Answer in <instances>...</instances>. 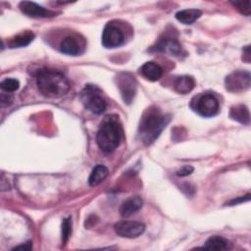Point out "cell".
<instances>
[{"mask_svg":"<svg viewBox=\"0 0 251 251\" xmlns=\"http://www.w3.org/2000/svg\"><path fill=\"white\" fill-rule=\"evenodd\" d=\"M192 172H193V167H191L189 165H186V166H183L182 168H180L179 170L176 171V176H186L190 175Z\"/></svg>","mask_w":251,"mask_h":251,"instance_id":"cell-24","label":"cell"},{"mask_svg":"<svg viewBox=\"0 0 251 251\" xmlns=\"http://www.w3.org/2000/svg\"><path fill=\"white\" fill-rule=\"evenodd\" d=\"M32 248V245H31V242H26L25 244H22V245H19V246H16L13 248V250H19V249H24V250H29Z\"/></svg>","mask_w":251,"mask_h":251,"instance_id":"cell-27","label":"cell"},{"mask_svg":"<svg viewBox=\"0 0 251 251\" xmlns=\"http://www.w3.org/2000/svg\"><path fill=\"white\" fill-rule=\"evenodd\" d=\"M250 196V194H247V195H245V197H240V198H238V199H234V200H232L230 203H229V205H235V204H237V203H239V202H244V201H248L249 200V197Z\"/></svg>","mask_w":251,"mask_h":251,"instance_id":"cell-28","label":"cell"},{"mask_svg":"<svg viewBox=\"0 0 251 251\" xmlns=\"http://www.w3.org/2000/svg\"><path fill=\"white\" fill-rule=\"evenodd\" d=\"M140 74L150 81H156L160 79L163 75V69L160 65L154 62H146L140 68Z\"/></svg>","mask_w":251,"mask_h":251,"instance_id":"cell-14","label":"cell"},{"mask_svg":"<svg viewBox=\"0 0 251 251\" xmlns=\"http://www.w3.org/2000/svg\"><path fill=\"white\" fill-rule=\"evenodd\" d=\"M231 247V243L222 236H212L207 239L203 248L210 250H227Z\"/></svg>","mask_w":251,"mask_h":251,"instance_id":"cell-18","label":"cell"},{"mask_svg":"<svg viewBox=\"0 0 251 251\" xmlns=\"http://www.w3.org/2000/svg\"><path fill=\"white\" fill-rule=\"evenodd\" d=\"M243 55L244 56H242V59L246 63H249L250 62V49H249V46H245V48L243 49Z\"/></svg>","mask_w":251,"mask_h":251,"instance_id":"cell-26","label":"cell"},{"mask_svg":"<svg viewBox=\"0 0 251 251\" xmlns=\"http://www.w3.org/2000/svg\"><path fill=\"white\" fill-rule=\"evenodd\" d=\"M202 12L198 9H185L176 13V19L183 25H191L200 18Z\"/></svg>","mask_w":251,"mask_h":251,"instance_id":"cell-16","label":"cell"},{"mask_svg":"<svg viewBox=\"0 0 251 251\" xmlns=\"http://www.w3.org/2000/svg\"><path fill=\"white\" fill-rule=\"evenodd\" d=\"M229 117L232 120L237 121L240 124H244V125H248L250 122L249 111L245 105H236L231 107L229 112Z\"/></svg>","mask_w":251,"mask_h":251,"instance_id":"cell-17","label":"cell"},{"mask_svg":"<svg viewBox=\"0 0 251 251\" xmlns=\"http://www.w3.org/2000/svg\"><path fill=\"white\" fill-rule=\"evenodd\" d=\"M195 86V80L191 75H180L176 78L174 82L175 90L179 94H186L190 92Z\"/></svg>","mask_w":251,"mask_h":251,"instance_id":"cell-15","label":"cell"},{"mask_svg":"<svg viewBox=\"0 0 251 251\" xmlns=\"http://www.w3.org/2000/svg\"><path fill=\"white\" fill-rule=\"evenodd\" d=\"M34 38V34L30 31H25L18 35H16L14 38L11 39L9 42V46L11 48H19V47H25L28 45Z\"/></svg>","mask_w":251,"mask_h":251,"instance_id":"cell-20","label":"cell"},{"mask_svg":"<svg viewBox=\"0 0 251 251\" xmlns=\"http://www.w3.org/2000/svg\"><path fill=\"white\" fill-rule=\"evenodd\" d=\"M0 86L4 91L13 92V91H16L17 89H19L20 82L16 78H5L4 80L1 81Z\"/></svg>","mask_w":251,"mask_h":251,"instance_id":"cell-21","label":"cell"},{"mask_svg":"<svg viewBox=\"0 0 251 251\" xmlns=\"http://www.w3.org/2000/svg\"><path fill=\"white\" fill-rule=\"evenodd\" d=\"M123 139V127L117 117L110 116L100 125L96 134L98 147L106 153L114 151Z\"/></svg>","mask_w":251,"mask_h":251,"instance_id":"cell-3","label":"cell"},{"mask_svg":"<svg viewBox=\"0 0 251 251\" xmlns=\"http://www.w3.org/2000/svg\"><path fill=\"white\" fill-rule=\"evenodd\" d=\"M143 205V200L139 196H131L125 200L120 207V213L122 217L127 218L132 214L136 213L141 209Z\"/></svg>","mask_w":251,"mask_h":251,"instance_id":"cell-13","label":"cell"},{"mask_svg":"<svg viewBox=\"0 0 251 251\" xmlns=\"http://www.w3.org/2000/svg\"><path fill=\"white\" fill-rule=\"evenodd\" d=\"M36 85L39 92L48 98H60L71 88L70 81L63 73L48 68L38 70Z\"/></svg>","mask_w":251,"mask_h":251,"instance_id":"cell-1","label":"cell"},{"mask_svg":"<svg viewBox=\"0 0 251 251\" xmlns=\"http://www.w3.org/2000/svg\"><path fill=\"white\" fill-rule=\"evenodd\" d=\"M72 218L68 217L66 219H64L63 223H62V242L66 243L72 233Z\"/></svg>","mask_w":251,"mask_h":251,"instance_id":"cell-22","label":"cell"},{"mask_svg":"<svg viewBox=\"0 0 251 251\" xmlns=\"http://www.w3.org/2000/svg\"><path fill=\"white\" fill-rule=\"evenodd\" d=\"M170 122V117L163 115L161 111L151 106L144 111L138 126V136L140 140L148 145L154 142Z\"/></svg>","mask_w":251,"mask_h":251,"instance_id":"cell-2","label":"cell"},{"mask_svg":"<svg viewBox=\"0 0 251 251\" xmlns=\"http://www.w3.org/2000/svg\"><path fill=\"white\" fill-rule=\"evenodd\" d=\"M80 100L83 106L93 114H102L107 108V102L102 92L95 85H85L80 93Z\"/></svg>","mask_w":251,"mask_h":251,"instance_id":"cell-4","label":"cell"},{"mask_svg":"<svg viewBox=\"0 0 251 251\" xmlns=\"http://www.w3.org/2000/svg\"><path fill=\"white\" fill-rule=\"evenodd\" d=\"M109 175L108 169L103 165H97L92 170L89 177H88V183L90 186H96L100 184Z\"/></svg>","mask_w":251,"mask_h":251,"instance_id":"cell-19","label":"cell"},{"mask_svg":"<svg viewBox=\"0 0 251 251\" xmlns=\"http://www.w3.org/2000/svg\"><path fill=\"white\" fill-rule=\"evenodd\" d=\"M156 50L169 53L174 56H179L182 53V48L176 38L165 36L160 39L156 45Z\"/></svg>","mask_w":251,"mask_h":251,"instance_id":"cell-12","label":"cell"},{"mask_svg":"<svg viewBox=\"0 0 251 251\" xmlns=\"http://www.w3.org/2000/svg\"><path fill=\"white\" fill-rule=\"evenodd\" d=\"M251 76L247 71H234L225 79L226 90L230 92H241L250 87Z\"/></svg>","mask_w":251,"mask_h":251,"instance_id":"cell-5","label":"cell"},{"mask_svg":"<svg viewBox=\"0 0 251 251\" xmlns=\"http://www.w3.org/2000/svg\"><path fill=\"white\" fill-rule=\"evenodd\" d=\"M118 87L125 103L130 104L136 93V81L134 76L128 73H123L118 75Z\"/></svg>","mask_w":251,"mask_h":251,"instance_id":"cell-7","label":"cell"},{"mask_svg":"<svg viewBox=\"0 0 251 251\" xmlns=\"http://www.w3.org/2000/svg\"><path fill=\"white\" fill-rule=\"evenodd\" d=\"M118 235L126 238H135L145 230V225L136 221H122L114 226Z\"/></svg>","mask_w":251,"mask_h":251,"instance_id":"cell-9","label":"cell"},{"mask_svg":"<svg viewBox=\"0 0 251 251\" xmlns=\"http://www.w3.org/2000/svg\"><path fill=\"white\" fill-rule=\"evenodd\" d=\"M231 4L236 7V9L245 16H250L251 13V2L249 0L247 1H235L231 2Z\"/></svg>","mask_w":251,"mask_h":251,"instance_id":"cell-23","label":"cell"},{"mask_svg":"<svg viewBox=\"0 0 251 251\" xmlns=\"http://www.w3.org/2000/svg\"><path fill=\"white\" fill-rule=\"evenodd\" d=\"M19 7L24 14L32 18H49L55 16L54 12L47 10L31 1H22Z\"/></svg>","mask_w":251,"mask_h":251,"instance_id":"cell-11","label":"cell"},{"mask_svg":"<svg viewBox=\"0 0 251 251\" xmlns=\"http://www.w3.org/2000/svg\"><path fill=\"white\" fill-rule=\"evenodd\" d=\"M12 102V97L8 94H2L1 95V105L4 107L5 105H10Z\"/></svg>","mask_w":251,"mask_h":251,"instance_id":"cell-25","label":"cell"},{"mask_svg":"<svg viewBox=\"0 0 251 251\" xmlns=\"http://www.w3.org/2000/svg\"><path fill=\"white\" fill-rule=\"evenodd\" d=\"M84 49V40L77 35H68L60 43V51L71 56H77Z\"/></svg>","mask_w":251,"mask_h":251,"instance_id":"cell-10","label":"cell"},{"mask_svg":"<svg viewBox=\"0 0 251 251\" xmlns=\"http://www.w3.org/2000/svg\"><path fill=\"white\" fill-rule=\"evenodd\" d=\"M194 109L200 116L211 118L219 112V101L214 94L205 93L197 98Z\"/></svg>","mask_w":251,"mask_h":251,"instance_id":"cell-6","label":"cell"},{"mask_svg":"<svg viewBox=\"0 0 251 251\" xmlns=\"http://www.w3.org/2000/svg\"><path fill=\"white\" fill-rule=\"evenodd\" d=\"M125 37L122 29L112 24L109 23L105 25L102 33V44L106 48H116L121 46L124 43Z\"/></svg>","mask_w":251,"mask_h":251,"instance_id":"cell-8","label":"cell"}]
</instances>
